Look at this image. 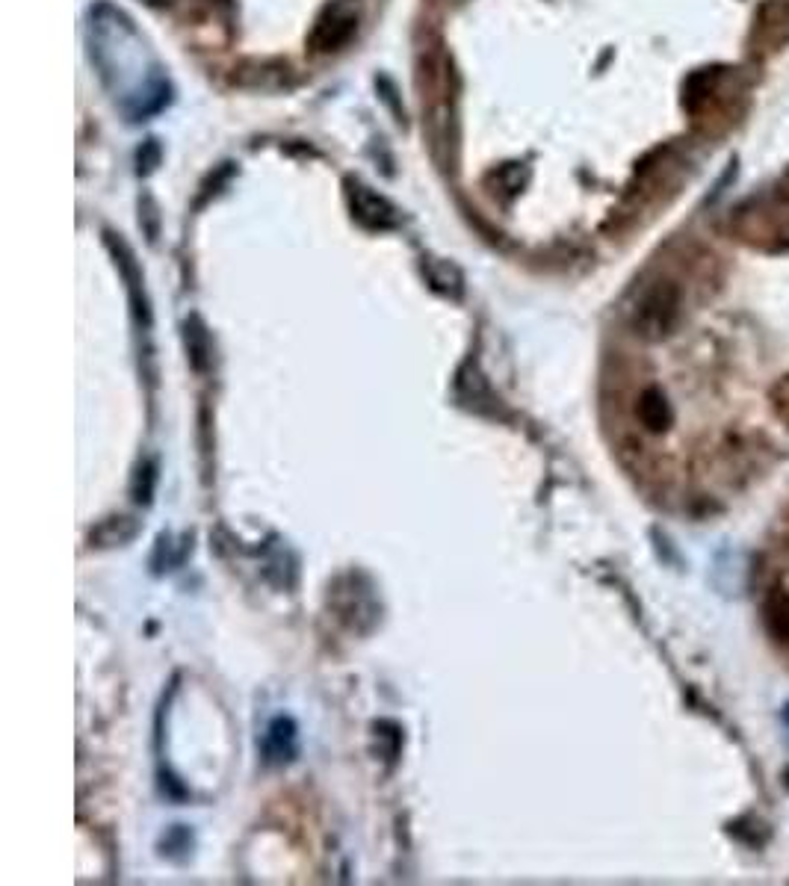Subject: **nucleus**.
<instances>
[{
	"label": "nucleus",
	"mask_w": 789,
	"mask_h": 886,
	"mask_svg": "<svg viewBox=\"0 0 789 886\" xmlns=\"http://www.w3.org/2000/svg\"><path fill=\"white\" fill-rule=\"evenodd\" d=\"M680 317V290L671 281L654 284L636 305L633 325L645 340H662Z\"/></svg>",
	"instance_id": "obj_1"
},
{
	"label": "nucleus",
	"mask_w": 789,
	"mask_h": 886,
	"mask_svg": "<svg viewBox=\"0 0 789 886\" xmlns=\"http://www.w3.org/2000/svg\"><path fill=\"white\" fill-rule=\"evenodd\" d=\"M355 27H358V9L346 0H337V3L326 6L323 15L317 18V24L311 30V48L317 54H331L352 39Z\"/></svg>",
	"instance_id": "obj_2"
},
{
	"label": "nucleus",
	"mask_w": 789,
	"mask_h": 886,
	"mask_svg": "<svg viewBox=\"0 0 789 886\" xmlns=\"http://www.w3.org/2000/svg\"><path fill=\"white\" fill-rule=\"evenodd\" d=\"M349 207H352V216L367 225V228H394L396 225V213L394 207L370 187L358 184V181H349Z\"/></svg>",
	"instance_id": "obj_3"
},
{
	"label": "nucleus",
	"mask_w": 789,
	"mask_h": 886,
	"mask_svg": "<svg viewBox=\"0 0 789 886\" xmlns=\"http://www.w3.org/2000/svg\"><path fill=\"white\" fill-rule=\"evenodd\" d=\"M671 405H668V399L662 396V390L657 387H648L642 396H639V402H636V420L648 429V432H665L668 426H671Z\"/></svg>",
	"instance_id": "obj_4"
},
{
	"label": "nucleus",
	"mask_w": 789,
	"mask_h": 886,
	"mask_svg": "<svg viewBox=\"0 0 789 886\" xmlns=\"http://www.w3.org/2000/svg\"><path fill=\"white\" fill-rule=\"evenodd\" d=\"M766 624L778 641H789V594L775 585L766 597Z\"/></svg>",
	"instance_id": "obj_5"
},
{
	"label": "nucleus",
	"mask_w": 789,
	"mask_h": 886,
	"mask_svg": "<svg viewBox=\"0 0 789 886\" xmlns=\"http://www.w3.org/2000/svg\"><path fill=\"white\" fill-rule=\"evenodd\" d=\"M148 6H163V3H169V0H145Z\"/></svg>",
	"instance_id": "obj_6"
}]
</instances>
